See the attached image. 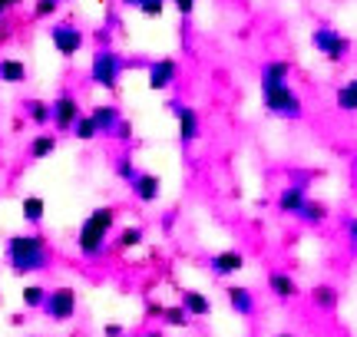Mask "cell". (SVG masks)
<instances>
[{"mask_svg": "<svg viewBox=\"0 0 357 337\" xmlns=\"http://www.w3.org/2000/svg\"><path fill=\"white\" fill-rule=\"evenodd\" d=\"M3 258L10 265V272L17 274H30V272H43L50 265V245H47V235L40 232H24V235H10L7 245H3Z\"/></svg>", "mask_w": 357, "mask_h": 337, "instance_id": "obj_1", "label": "cell"}, {"mask_svg": "<svg viewBox=\"0 0 357 337\" xmlns=\"http://www.w3.org/2000/svg\"><path fill=\"white\" fill-rule=\"evenodd\" d=\"M113 225H116V208L109 205H100L93 208L83 225H79V235H77V248L83 258H100L106 251V242L113 235Z\"/></svg>", "mask_w": 357, "mask_h": 337, "instance_id": "obj_2", "label": "cell"}, {"mask_svg": "<svg viewBox=\"0 0 357 337\" xmlns=\"http://www.w3.org/2000/svg\"><path fill=\"white\" fill-rule=\"evenodd\" d=\"M261 103L271 116L278 119H301L305 106H301V96L291 90L288 79H275V77H261Z\"/></svg>", "mask_w": 357, "mask_h": 337, "instance_id": "obj_3", "label": "cell"}, {"mask_svg": "<svg viewBox=\"0 0 357 337\" xmlns=\"http://www.w3.org/2000/svg\"><path fill=\"white\" fill-rule=\"evenodd\" d=\"M123 73H126L123 53L113 50V47H96L93 60H89V79H93L100 90H116Z\"/></svg>", "mask_w": 357, "mask_h": 337, "instance_id": "obj_4", "label": "cell"}, {"mask_svg": "<svg viewBox=\"0 0 357 337\" xmlns=\"http://www.w3.org/2000/svg\"><path fill=\"white\" fill-rule=\"evenodd\" d=\"M311 47L324 56V60H331V63H341L347 53H351V40L331 24H321L311 30Z\"/></svg>", "mask_w": 357, "mask_h": 337, "instance_id": "obj_5", "label": "cell"}, {"mask_svg": "<svg viewBox=\"0 0 357 337\" xmlns=\"http://www.w3.org/2000/svg\"><path fill=\"white\" fill-rule=\"evenodd\" d=\"M50 43H53V50L60 53L63 60H73V56L83 50L86 33H83L73 20H50Z\"/></svg>", "mask_w": 357, "mask_h": 337, "instance_id": "obj_6", "label": "cell"}, {"mask_svg": "<svg viewBox=\"0 0 357 337\" xmlns=\"http://www.w3.org/2000/svg\"><path fill=\"white\" fill-rule=\"evenodd\" d=\"M50 113H53V130L56 132H73V126H77V119L83 116V109H79V100L73 96L70 90H63L60 96H53L50 103Z\"/></svg>", "mask_w": 357, "mask_h": 337, "instance_id": "obj_7", "label": "cell"}, {"mask_svg": "<svg viewBox=\"0 0 357 337\" xmlns=\"http://www.w3.org/2000/svg\"><path fill=\"white\" fill-rule=\"evenodd\" d=\"M43 314H47L50 321H56V324L70 321V318L77 314V291H73V288H53V291H47Z\"/></svg>", "mask_w": 357, "mask_h": 337, "instance_id": "obj_8", "label": "cell"}, {"mask_svg": "<svg viewBox=\"0 0 357 337\" xmlns=\"http://www.w3.org/2000/svg\"><path fill=\"white\" fill-rule=\"evenodd\" d=\"M169 113L178 119V143L182 146H192L195 139H199V132H202V123H199V113L192 109V106H185L182 100H169Z\"/></svg>", "mask_w": 357, "mask_h": 337, "instance_id": "obj_9", "label": "cell"}, {"mask_svg": "<svg viewBox=\"0 0 357 337\" xmlns=\"http://www.w3.org/2000/svg\"><path fill=\"white\" fill-rule=\"evenodd\" d=\"M146 79H149V90L166 93L169 86L178 79V63L172 60V56H159V60H153V63H149Z\"/></svg>", "mask_w": 357, "mask_h": 337, "instance_id": "obj_10", "label": "cell"}, {"mask_svg": "<svg viewBox=\"0 0 357 337\" xmlns=\"http://www.w3.org/2000/svg\"><path fill=\"white\" fill-rule=\"evenodd\" d=\"M129 189H132V198H136V202L153 205V202H159V195H162V179L153 175V172H136V179L129 182Z\"/></svg>", "mask_w": 357, "mask_h": 337, "instance_id": "obj_11", "label": "cell"}, {"mask_svg": "<svg viewBox=\"0 0 357 337\" xmlns=\"http://www.w3.org/2000/svg\"><path fill=\"white\" fill-rule=\"evenodd\" d=\"M307 198V185H301V182H291V185H284L278 195V212L281 215H294L298 219V212H301V205H305Z\"/></svg>", "mask_w": 357, "mask_h": 337, "instance_id": "obj_12", "label": "cell"}, {"mask_svg": "<svg viewBox=\"0 0 357 337\" xmlns=\"http://www.w3.org/2000/svg\"><path fill=\"white\" fill-rule=\"evenodd\" d=\"M208 268H212V274H218V278H229V274H238L245 268V255L238 251V248H225V251H218V255H212V261H208Z\"/></svg>", "mask_w": 357, "mask_h": 337, "instance_id": "obj_13", "label": "cell"}, {"mask_svg": "<svg viewBox=\"0 0 357 337\" xmlns=\"http://www.w3.org/2000/svg\"><path fill=\"white\" fill-rule=\"evenodd\" d=\"M89 116H93V123H96L100 136H109V139H113L116 126L123 123V113H119V106H113V103L93 106V109H89Z\"/></svg>", "mask_w": 357, "mask_h": 337, "instance_id": "obj_14", "label": "cell"}, {"mask_svg": "<svg viewBox=\"0 0 357 337\" xmlns=\"http://www.w3.org/2000/svg\"><path fill=\"white\" fill-rule=\"evenodd\" d=\"M225 298H229V304H231V311L235 314H242V318H252V314H255V295H252L248 288L231 285L229 291H225Z\"/></svg>", "mask_w": 357, "mask_h": 337, "instance_id": "obj_15", "label": "cell"}, {"mask_svg": "<svg viewBox=\"0 0 357 337\" xmlns=\"http://www.w3.org/2000/svg\"><path fill=\"white\" fill-rule=\"evenodd\" d=\"M0 83L7 86H20L26 83V63L17 56H0Z\"/></svg>", "mask_w": 357, "mask_h": 337, "instance_id": "obj_16", "label": "cell"}, {"mask_svg": "<svg viewBox=\"0 0 357 337\" xmlns=\"http://www.w3.org/2000/svg\"><path fill=\"white\" fill-rule=\"evenodd\" d=\"M56 146H60L56 132H37V136L30 139V146H26V152H30L33 162H40V159H50L53 152H56Z\"/></svg>", "mask_w": 357, "mask_h": 337, "instance_id": "obj_17", "label": "cell"}, {"mask_svg": "<svg viewBox=\"0 0 357 337\" xmlns=\"http://www.w3.org/2000/svg\"><path fill=\"white\" fill-rule=\"evenodd\" d=\"M182 308H185L192 318H208V314H212V301L205 298L202 291L185 288V291H182Z\"/></svg>", "mask_w": 357, "mask_h": 337, "instance_id": "obj_18", "label": "cell"}, {"mask_svg": "<svg viewBox=\"0 0 357 337\" xmlns=\"http://www.w3.org/2000/svg\"><path fill=\"white\" fill-rule=\"evenodd\" d=\"M24 116H26V123H33L37 130H47V126L53 123L50 103H43V100H26V103H24Z\"/></svg>", "mask_w": 357, "mask_h": 337, "instance_id": "obj_19", "label": "cell"}, {"mask_svg": "<svg viewBox=\"0 0 357 337\" xmlns=\"http://www.w3.org/2000/svg\"><path fill=\"white\" fill-rule=\"evenodd\" d=\"M268 288H271L281 301H288V298H294V295H298L294 278H291V274H284V272H271V274H268Z\"/></svg>", "mask_w": 357, "mask_h": 337, "instance_id": "obj_20", "label": "cell"}, {"mask_svg": "<svg viewBox=\"0 0 357 337\" xmlns=\"http://www.w3.org/2000/svg\"><path fill=\"white\" fill-rule=\"evenodd\" d=\"M20 212H24V221H26V225H33V228H37L40 221H43L47 202H43L40 195H26V198H24V205H20Z\"/></svg>", "mask_w": 357, "mask_h": 337, "instance_id": "obj_21", "label": "cell"}, {"mask_svg": "<svg viewBox=\"0 0 357 337\" xmlns=\"http://www.w3.org/2000/svg\"><path fill=\"white\" fill-rule=\"evenodd\" d=\"M334 103H337V109H341V113H357V77L347 79L344 86L337 90Z\"/></svg>", "mask_w": 357, "mask_h": 337, "instance_id": "obj_22", "label": "cell"}, {"mask_svg": "<svg viewBox=\"0 0 357 337\" xmlns=\"http://www.w3.org/2000/svg\"><path fill=\"white\" fill-rule=\"evenodd\" d=\"M298 219L305 221V225H321V221L328 219V205L324 202H314V198H307L301 212H298Z\"/></svg>", "mask_w": 357, "mask_h": 337, "instance_id": "obj_23", "label": "cell"}, {"mask_svg": "<svg viewBox=\"0 0 357 337\" xmlns=\"http://www.w3.org/2000/svg\"><path fill=\"white\" fill-rule=\"evenodd\" d=\"M73 139H79V143H93L96 136H100V130H96V123H93V116L89 113H83V116L77 119V126H73V132H70Z\"/></svg>", "mask_w": 357, "mask_h": 337, "instance_id": "obj_24", "label": "cell"}, {"mask_svg": "<svg viewBox=\"0 0 357 337\" xmlns=\"http://www.w3.org/2000/svg\"><path fill=\"white\" fill-rule=\"evenodd\" d=\"M43 301H47V288L43 285H26L24 288V308L26 311H43Z\"/></svg>", "mask_w": 357, "mask_h": 337, "instance_id": "obj_25", "label": "cell"}, {"mask_svg": "<svg viewBox=\"0 0 357 337\" xmlns=\"http://www.w3.org/2000/svg\"><path fill=\"white\" fill-rule=\"evenodd\" d=\"M162 321H166L169 327H189L192 324V314L182 308V304H176V308H162Z\"/></svg>", "mask_w": 357, "mask_h": 337, "instance_id": "obj_26", "label": "cell"}, {"mask_svg": "<svg viewBox=\"0 0 357 337\" xmlns=\"http://www.w3.org/2000/svg\"><path fill=\"white\" fill-rule=\"evenodd\" d=\"M311 298H314V304H318V308H328V311H331V308H337V291H334L331 285H318L314 291H311Z\"/></svg>", "mask_w": 357, "mask_h": 337, "instance_id": "obj_27", "label": "cell"}, {"mask_svg": "<svg viewBox=\"0 0 357 337\" xmlns=\"http://www.w3.org/2000/svg\"><path fill=\"white\" fill-rule=\"evenodd\" d=\"M142 238H146V235H142L139 225H129V228H123V232L116 235V245L119 248H136V245H142Z\"/></svg>", "mask_w": 357, "mask_h": 337, "instance_id": "obj_28", "label": "cell"}, {"mask_svg": "<svg viewBox=\"0 0 357 337\" xmlns=\"http://www.w3.org/2000/svg\"><path fill=\"white\" fill-rule=\"evenodd\" d=\"M116 179H123V182H132L136 179V172H139V168H136V162H132V156H126V152H123V156H116Z\"/></svg>", "mask_w": 357, "mask_h": 337, "instance_id": "obj_29", "label": "cell"}, {"mask_svg": "<svg viewBox=\"0 0 357 337\" xmlns=\"http://www.w3.org/2000/svg\"><path fill=\"white\" fill-rule=\"evenodd\" d=\"M60 10V0H33V20H53Z\"/></svg>", "mask_w": 357, "mask_h": 337, "instance_id": "obj_30", "label": "cell"}, {"mask_svg": "<svg viewBox=\"0 0 357 337\" xmlns=\"http://www.w3.org/2000/svg\"><path fill=\"white\" fill-rule=\"evenodd\" d=\"M166 3H169V0H142L136 10H139L142 17H149V20H159V17H162V10H166Z\"/></svg>", "mask_w": 357, "mask_h": 337, "instance_id": "obj_31", "label": "cell"}, {"mask_svg": "<svg viewBox=\"0 0 357 337\" xmlns=\"http://www.w3.org/2000/svg\"><path fill=\"white\" fill-rule=\"evenodd\" d=\"M113 139H119V143H132V123H129V119H123V123L116 126Z\"/></svg>", "mask_w": 357, "mask_h": 337, "instance_id": "obj_32", "label": "cell"}, {"mask_svg": "<svg viewBox=\"0 0 357 337\" xmlns=\"http://www.w3.org/2000/svg\"><path fill=\"white\" fill-rule=\"evenodd\" d=\"M169 3H172L182 17H192V13H195V0H169Z\"/></svg>", "mask_w": 357, "mask_h": 337, "instance_id": "obj_33", "label": "cell"}, {"mask_svg": "<svg viewBox=\"0 0 357 337\" xmlns=\"http://www.w3.org/2000/svg\"><path fill=\"white\" fill-rule=\"evenodd\" d=\"M10 37H13V24L7 20V17H0V47L10 43Z\"/></svg>", "mask_w": 357, "mask_h": 337, "instance_id": "obj_34", "label": "cell"}, {"mask_svg": "<svg viewBox=\"0 0 357 337\" xmlns=\"http://www.w3.org/2000/svg\"><path fill=\"white\" fill-rule=\"evenodd\" d=\"M102 334H106V337H126V334H123V324H106V327H102Z\"/></svg>", "mask_w": 357, "mask_h": 337, "instance_id": "obj_35", "label": "cell"}, {"mask_svg": "<svg viewBox=\"0 0 357 337\" xmlns=\"http://www.w3.org/2000/svg\"><path fill=\"white\" fill-rule=\"evenodd\" d=\"M347 238H351V245L357 248V219L347 221Z\"/></svg>", "mask_w": 357, "mask_h": 337, "instance_id": "obj_36", "label": "cell"}, {"mask_svg": "<svg viewBox=\"0 0 357 337\" xmlns=\"http://www.w3.org/2000/svg\"><path fill=\"white\" fill-rule=\"evenodd\" d=\"M0 3H3V7H7V10H13V7H20V3H24V0H0Z\"/></svg>", "mask_w": 357, "mask_h": 337, "instance_id": "obj_37", "label": "cell"}, {"mask_svg": "<svg viewBox=\"0 0 357 337\" xmlns=\"http://www.w3.org/2000/svg\"><path fill=\"white\" fill-rule=\"evenodd\" d=\"M119 3H123V7H139L142 0H119Z\"/></svg>", "mask_w": 357, "mask_h": 337, "instance_id": "obj_38", "label": "cell"}, {"mask_svg": "<svg viewBox=\"0 0 357 337\" xmlns=\"http://www.w3.org/2000/svg\"><path fill=\"white\" fill-rule=\"evenodd\" d=\"M136 337H162L159 331H149V334H136Z\"/></svg>", "mask_w": 357, "mask_h": 337, "instance_id": "obj_39", "label": "cell"}, {"mask_svg": "<svg viewBox=\"0 0 357 337\" xmlns=\"http://www.w3.org/2000/svg\"><path fill=\"white\" fill-rule=\"evenodd\" d=\"M7 13H10V10H7V7H3V3H0V17H7Z\"/></svg>", "mask_w": 357, "mask_h": 337, "instance_id": "obj_40", "label": "cell"}, {"mask_svg": "<svg viewBox=\"0 0 357 337\" xmlns=\"http://www.w3.org/2000/svg\"><path fill=\"white\" fill-rule=\"evenodd\" d=\"M275 337H294V334H275Z\"/></svg>", "mask_w": 357, "mask_h": 337, "instance_id": "obj_41", "label": "cell"}, {"mask_svg": "<svg viewBox=\"0 0 357 337\" xmlns=\"http://www.w3.org/2000/svg\"><path fill=\"white\" fill-rule=\"evenodd\" d=\"M60 3H70V0H60Z\"/></svg>", "mask_w": 357, "mask_h": 337, "instance_id": "obj_42", "label": "cell"}]
</instances>
